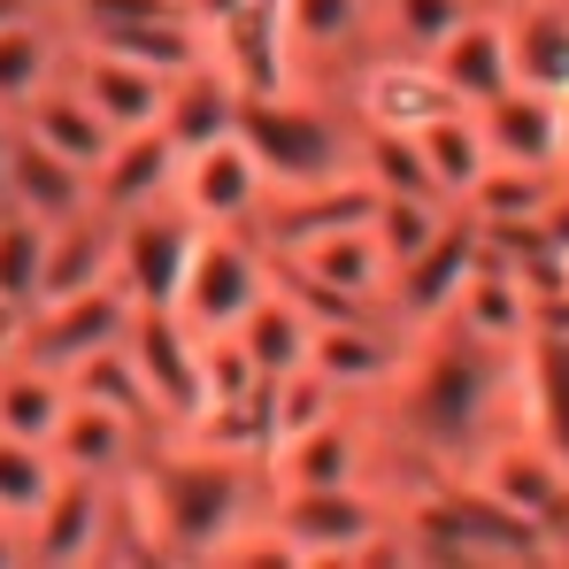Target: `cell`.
<instances>
[{"mask_svg":"<svg viewBox=\"0 0 569 569\" xmlns=\"http://www.w3.org/2000/svg\"><path fill=\"white\" fill-rule=\"evenodd\" d=\"M239 139L254 147V162L270 170V186H323L355 170V116L331 86H284V93H247L239 108Z\"/></svg>","mask_w":569,"mask_h":569,"instance_id":"obj_1","label":"cell"},{"mask_svg":"<svg viewBox=\"0 0 569 569\" xmlns=\"http://www.w3.org/2000/svg\"><path fill=\"white\" fill-rule=\"evenodd\" d=\"M270 516L292 539L300 569L308 562H408L400 539V500L370 485H284L270 492Z\"/></svg>","mask_w":569,"mask_h":569,"instance_id":"obj_2","label":"cell"},{"mask_svg":"<svg viewBox=\"0 0 569 569\" xmlns=\"http://www.w3.org/2000/svg\"><path fill=\"white\" fill-rule=\"evenodd\" d=\"M278 278L316 323H347V316H385L400 270H392V254L378 247L370 223H347V231H323V239L284 247Z\"/></svg>","mask_w":569,"mask_h":569,"instance_id":"obj_3","label":"cell"},{"mask_svg":"<svg viewBox=\"0 0 569 569\" xmlns=\"http://www.w3.org/2000/svg\"><path fill=\"white\" fill-rule=\"evenodd\" d=\"M270 284H278V247L262 231H200L178 284V316L200 339H223L247 323L254 300H270Z\"/></svg>","mask_w":569,"mask_h":569,"instance_id":"obj_4","label":"cell"},{"mask_svg":"<svg viewBox=\"0 0 569 569\" xmlns=\"http://www.w3.org/2000/svg\"><path fill=\"white\" fill-rule=\"evenodd\" d=\"M331 93L347 100V116L370 123V131H423L431 116L462 108V100L439 86L431 54H408V47H385V39L362 47V54L331 78Z\"/></svg>","mask_w":569,"mask_h":569,"instance_id":"obj_5","label":"cell"},{"mask_svg":"<svg viewBox=\"0 0 569 569\" xmlns=\"http://www.w3.org/2000/svg\"><path fill=\"white\" fill-rule=\"evenodd\" d=\"M170 200L186 208L200 231H262L278 186H270V170L254 162V147L231 131V139H216V147L178 154V186H170Z\"/></svg>","mask_w":569,"mask_h":569,"instance_id":"obj_6","label":"cell"},{"mask_svg":"<svg viewBox=\"0 0 569 569\" xmlns=\"http://www.w3.org/2000/svg\"><path fill=\"white\" fill-rule=\"evenodd\" d=\"M378 470H385V423L370 400H347L339 416H323L316 431L284 439L262 462L270 492H284V485H370Z\"/></svg>","mask_w":569,"mask_h":569,"instance_id":"obj_7","label":"cell"},{"mask_svg":"<svg viewBox=\"0 0 569 569\" xmlns=\"http://www.w3.org/2000/svg\"><path fill=\"white\" fill-rule=\"evenodd\" d=\"M192 247H200V223H192L178 200H154L139 216H116V284H123V300L131 308H178Z\"/></svg>","mask_w":569,"mask_h":569,"instance_id":"obj_8","label":"cell"},{"mask_svg":"<svg viewBox=\"0 0 569 569\" xmlns=\"http://www.w3.org/2000/svg\"><path fill=\"white\" fill-rule=\"evenodd\" d=\"M462 477H477L492 500H508L516 516H531L539 531H555L569 508V462L547 447V439H531V431H492L485 447H477V462Z\"/></svg>","mask_w":569,"mask_h":569,"instance_id":"obj_9","label":"cell"},{"mask_svg":"<svg viewBox=\"0 0 569 569\" xmlns=\"http://www.w3.org/2000/svg\"><path fill=\"white\" fill-rule=\"evenodd\" d=\"M408 323L385 308V316H347V323H316V347H308V370L339 385L347 400H385L400 362H408Z\"/></svg>","mask_w":569,"mask_h":569,"instance_id":"obj_10","label":"cell"},{"mask_svg":"<svg viewBox=\"0 0 569 569\" xmlns=\"http://www.w3.org/2000/svg\"><path fill=\"white\" fill-rule=\"evenodd\" d=\"M108 531H116V485L62 477L23 531V562H108Z\"/></svg>","mask_w":569,"mask_h":569,"instance_id":"obj_11","label":"cell"},{"mask_svg":"<svg viewBox=\"0 0 569 569\" xmlns=\"http://www.w3.org/2000/svg\"><path fill=\"white\" fill-rule=\"evenodd\" d=\"M70 86L93 100L100 116L116 123V131H139V123H154L162 116V93H170V70H154V62H139L131 47H108V39H78L70 31Z\"/></svg>","mask_w":569,"mask_h":569,"instance_id":"obj_12","label":"cell"},{"mask_svg":"<svg viewBox=\"0 0 569 569\" xmlns=\"http://www.w3.org/2000/svg\"><path fill=\"white\" fill-rule=\"evenodd\" d=\"M123 347H131L139 378L154 385V400H162V431H178L192 408H200V347L208 339L192 331L178 308H131Z\"/></svg>","mask_w":569,"mask_h":569,"instance_id":"obj_13","label":"cell"},{"mask_svg":"<svg viewBox=\"0 0 569 569\" xmlns=\"http://www.w3.org/2000/svg\"><path fill=\"white\" fill-rule=\"evenodd\" d=\"M123 331H131L123 284H86V292H54V300L31 308V347H23V355H39V362H54V370H78L86 355L116 347Z\"/></svg>","mask_w":569,"mask_h":569,"instance_id":"obj_14","label":"cell"},{"mask_svg":"<svg viewBox=\"0 0 569 569\" xmlns=\"http://www.w3.org/2000/svg\"><path fill=\"white\" fill-rule=\"evenodd\" d=\"M278 16L308 86H331L362 47H378V0H278Z\"/></svg>","mask_w":569,"mask_h":569,"instance_id":"obj_15","label":"cell"},{"mask_svg":"<svg viewBox=\"0 0 569 569\" xmlns=\"http://www.w3.org/2000/svg\"><path fill=\"white\" fill-rule=\"evenodd\" d=\"M431 70H439V86L462 100V108H485V100H500L516 86V54H508V16H500V0H477L470 16L431 47Z\"/></svg>","mask_w":569,"mask_h":569,"instance_id":"obj_16","label":"cell"},{"mask_svg":"<svg viewBox=\"0 0 569 569\" xmlns=\"http://www.w3.org/2000/svg\"><path fill=\"white\" fill-rule=\"evenodd\" d=\"M485 262V231H477L470 216L455 208V223L416 254V262H400V278H392V316L408 323V331H423V323H439L447 308H455V292L470 284V270Z\"/></svg>","mask_w":569,"mask_h":569,"instance_id":"obj_17","label":"cell"},{"mask_svg":"<svg viewBox=\"0 0 569 569\" xmlns=\"http://www.w3.org/2000/svg\"><path fill=\"white\" fill-rule=\"evenodd\" d=\"M147 439H154V431H139L131 416H116V408H100V400L78 392V400L62 408V423L47 431V455H54L62 477H108V485H116V477L147 455Z\"/></svg>","mask_w":569,"mask_h":569,"instance_id":"obj_18","label":"cell"},{"mask_svg":"<svg viewBox=\"0 0 569 569\" xmlns=\"http://www.w3.org/2000/svg\"><path fill=\"white\" fill-rule=\"evenodd\" d=\"M170 186H178V147L162 123H139V131H116V147L100 154L93 208L100 216H139L154 200H170Z\"/></svg>","mask_w":569,"mask_h":569,"instance_id":"obj_19","label":"cell"},{"mask_svg":"<svg viewBox=\"0 0 569 569\" xmlns=\"http://www.w3.org/2000/svg\"><path fill=\"white\" fill-rule=\"evenodd\" d=\"M447 331H462L470 347H492V355H516L531 339V284L516 278L500 254H485L470 270V284L455 292V308L439 316Z\"/></svg>","mask_w":569,"mask_h":569,"instance_id":"obj_20","label":"cell"},{"mask_svg":"<svg viewBox=\"0 0 569 569\" xmlns=\"http://www.w3.org/2000/svg\"><path fill=\"white\" fill-rule=\"evenodd\" d=\"M62 62H70V23L54 16V0L23 8L16 23H0V116L16 123L31 100L62 78Z\"/></svg>","mask_w":569,"mask_h":569,"instance_id":"obj_21","label":"cell"},{"mask_svg":"<svg viewBox=\"0 0 569 569\" xmlns=\"http://www.w3.org/2000/svg\"><path fill=\"white\" fill-rule=\"evenodd\" d=\"M0 200L31 208L39 223H62V216L93 208V170L62 162L54 147H39L31 131H16V123H8V162H0Z\"/></svg>","mask_w":569,"mask_h":569,"instance_id":"obj_22","label":"cell"},{"mask_svg":"<svg viewBox=\"0 0 569 569\" xmlns=\"http://www.w3.org/2000/svg\"><path fill=\"white\" fill-rule=\"evenodd\" d=\"M516 431L569 462V331H531L516 347Z\"/></svg>","mask_w":569,"mask_h":569,"instance_id":"obj_23","label":"cell"},{"mask_svg":"<svg viewBox=\"0 0 569 569\" xmlns=\"http://www.w3.org/2000/svg\"><path fill=\"white\" fill-rule=\"evenodd\" d=\"M477 131L492 147V162H516V170H562V100L531 93V86H508L500 100L477 108Z\"/></svg>","mask_w":569,"mask_h":569,"instance_id":"obj_24","label":"cell"},{"mask_svg":"<svg viewBox=\"0 0 569 569\" xmlns=\"http://www.w3.org/2000/svg\"><path fill=\"white\" fill-rule=\"evenodd\" d=\"M239 108H247V93L200 54V62H186V70H170V93H162V131H170V147L178 154H192V147H216V139H231L239 131Z\"/></svg>","mask_w":569,"mask_h":569,"instance_id":"obj_25","label":"cell"},{"mask_svg":"<svg viewBox=\"0 0 569 569\" xmlns=\"http://www.w3.org/2000/svg\"><path fill=\"white\" fill-rule=\"evenodd\" d=\"M500 16H508L516 86L562 100L569 93V0H500Z\"/></svg>","mask_w":569,"mask_h":569,"instance_id":"obj_26","label":"cell"},{"mask_svg":"<svg viewBox=\"0 0 569 569\" xmlns=\"http://www.w3.org/2000/svg\"><path fill=\"white\" fill-rule=\"evenodd\" d=\"M86 284H116V216H100V208L47 223V262H39V300L86 292Z\"/></svg>","mask_w":569,"mask_h":569,"instance_id":"obj_27","label":"cell"},{"mask_svg":"<svg viewBox=\"0 0 569 569\" xmlns=\"http://www.w3.org/2000/svg\"><path fill=\"white\" fill-rule=\"evenodd\" d=\"M16 131H31L39 147H54V154H62V162H78V170H100V154L116 147V123H108L93 100L70 86V70H62L47 93L16 116Z\"/></svg>","mask_w":569,"mask_h":569,"instance_id":"obj_28","label":"cell"},{"mask_svg":"<svg viewBox=\"0 0 569 569\" xmlns=\"http://www.w3.org/2000/svg\"><path fill=\"white\" fill-rule=\"evenodd\" d=\"M239 347H247V362L262 370V378H284V370H308V347H316V316L284 292V278L270 284V300H254L247 308V323L231 331Z\"/></svg>","mask_w":569,"mask_h":569,"instance_id":"obj_29","label":"cell"},{"mask_svg":"<svg viewBox=\"0 0 569 569\" xmlns=\"http://www.w3.org/2000/svg\"><path fill=\"white\" fill-rule=\"evenodd\" d=\"M70 400H78L70 370H54V362H39V355L0 362V431H16V439H39V447H47V431L62 423V408H70Z\"/></svg>","mask_w":569,"mask_h":569,"instance_id":"obj_30","label":"cell"},{"mask_svg":"<svg viewBox=\"0 0 569 569\" xmlns=\"http://www.w3.org/2000/svg\"><path fill=\"white\" fill-rule=\"evenodd\" d=\"M416 147H423L431 186L447 192L455 208H462V200H470V186L492 170V147H485V131H477V108H447V116H431V123L416 131Z\"/></svg>","mask_w":569,"mask_h":569,"instance_id":"obj_31","label":"cell"},{"mask_svg":"<svg viewBox=\"0 0 569 569\" xmlns=\"http://www.w3.org/2000/svg\"><path fill=\"white\" fill-rule=\"evenodd\" d=\"M555 178H562V170H516V162H492V170L470 186L462 216H470L485 239H492V231H523V223H539V200H547Z\"/></svg>","mask_w":569,"mask_h":569,"instance_id":"obj_32","label":"cell"},{"mask_svg":"<svg viewBox=\"0 0 569 569\" xmlns=\"http://www.w3.org/2000/svg\"><path fill=\"white\" fill-rule=\"evenodd\" d=\"M70 385H78L86 400L116 408V416H131L139 431H154V439H162V400H154V385L139 378V362H131V347H123V339H116V347H100V355H86V362L70 370Z\"/></svg>","mask_w":569,"mask_h":569,"instance_id":"obj_33","label":"cell"},{"mask_svg":"<svg viewBox=\"0 0 569 569\" xmlns=\"http://www.w3.org/2000/svg\"><path fill=\"white\" fill-rule=\"evenodd\" d=\"M54 485H62V470H54V455H47L39 439L0 431V523H8V531H31V516L47 508Z\"/></svg>","mask_w":569,"mask_h":569,"instance_id":"obj_34","label":"cell"},{"mask_svg":"<svg viewBox=\"0 0 569 569\" xmlns=\"http://www.w3.org/2000/svg\"><path fill=\"white\" fill-rule=\"evenodd\" d=\"M477 0H378V39L385 47H408V54H431Z\"/></svg>","mask_w":569,"mask_h":569,"instance_id":"obj_35","label":"cell"},{"mask_svg":"<svg viewBox=\"0 0 569 569\" xmlns=\"http://www.w3.org/2000/svg\"><path fill=\"white\" fill-rule=\"evenodd\" d=\"M39 262H47V223L16 200H0V292L39 300Z\"/></svg>","mask_w":569,"mask_h":569,"instance_id":"obj_36","label":"cell"},{"mask_svg":"<svg viewBox=\"0 0 569 569\" xmlns=\"http://www.w3.org/2000/svg\"><path fill=\"white\" fill-rule=\"evenodd\" d=\"M539 239H547L555 254H569V170L547 186V200H539Z\"/></svg>","mask_w":569,"mask_h":569,"instance_id":"obj_37","label":"cell"},{"mask_svg":"<svg viewBox=\"0 0 569 569\" xmlns=\"http://www.w3.org/2000/svg\"><path fill=\"white\" fill-rule=\"evenodd\" d=\"M31 308H39V300H16V292H0V362H16V355L31 347Z\"/></svg>","mask_w":569,"mask_h":569,"instance_id":"obj_38","label":"cell"},{"mask_svg":"<svg viewBox=\"0 0 569 569\" xmlns=\"http://www.w3.org/2000/svg\"><path fill=\"white\" fill-rule=\"evenodd\" d=\"M547 547H555V562H569V508H562V523L547 531Z\"/></svg>","mask_w":569,"mask_h":569,"instance_id":"obj_39","label":"cell"},{"mask_svg":"<svg viewBox=\"0 0 569 569\" xmlns=\"http://www.w3.org/2000/svg\"><path fill=\"white\" fill-rule=\"evenodd\" d=\"M23 8H39V0H0V23H16Z\"/></svg>","mask_w":569,"mask_h":569,"instance_id":"obj_40","label":"cell"},{"mask_svg":"<svg viewBox=\"0 0 569 569\" xmlns=\"http://www.w3.org/2000/svg\"><path fill=\"white\" fill-rule=\"evenodd\" d=\"M562 170H569V93H562Z\"/></svg>","mask_w":569,"mask_h":569,"instance_id":"obj_41","label":"cell"},{"mask_svg":"<svg viewBox=\"0 0 569 569\" xmlns=\"http://www.w3.org/2000/svg\"><path fill=\"white\" fill-rule=\"evenodd\" d=\"M178 8H192V0H178Z\"/></svg>","mask_w":569,"mask_h":569,"instance_id":"obj_42","label":"cell"}]
</instances>
